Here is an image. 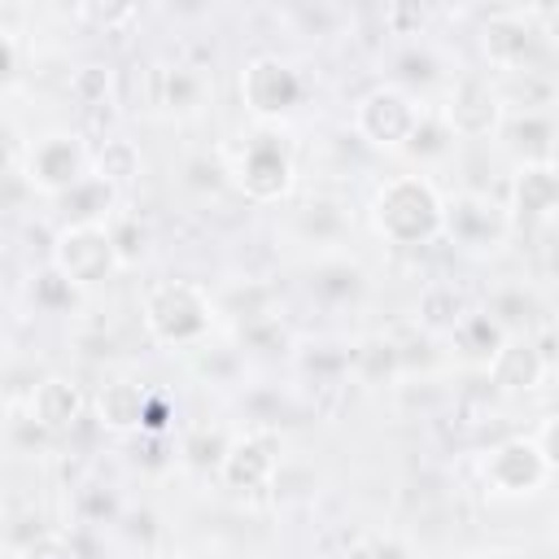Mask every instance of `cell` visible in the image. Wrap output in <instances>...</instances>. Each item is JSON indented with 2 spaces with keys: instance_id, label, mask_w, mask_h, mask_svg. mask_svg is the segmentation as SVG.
Returning a JSON list of instances; mask_svg holds the SVG:
<instances>
[{
  "instance_id": "13",
  "label": "cell",
  "mask_w": 559,
  "mask_h": 559,
  "mask_svg": "<svg viewBox=\"0 0 559 559\" xmlns=\"http://www.w3.org/2000/svg\"><path fill=\"white\" fill-rule=\"evenodd\" d=\"M489 380L507 393H533L546 376H550V358L528 341V336H507V345L498 349V358L485 367Z\"/></svg>"
},
{
  "instance_id": "18",
  "label": "cell",
  "mask_w": 559,
  "mask_h": 559,
  "mask_svg": "<svg viewBox=\"0 0 559 559\" xmlns=\"http://www.w3.org/2000/svg\"><path fill=\"white\" fill-rule=\"evenodd\" d=\"M454 345H459V354H463V358H472V362L489 367V362L498 358V349L507 345V332H502L485 310H476V314L459 319V328H454Z\"/></svg>"
},
{
  "instance_id": "23",
  "label": "cell",
  "mask_w": 559,
  "mask_h": 559,
  "mask_svg": "<svg viewBox=\"0 0 559 559\" xmlns=\"http://www.w3.org/2000/svg\"><path fill=\"white\" fill-rule=\"evenodd\" d=\"M17 66H22V48H17V35L9 26H0V87H9L17 79Z\"/></svg>"
},
{
  "instance_id": "24",
  "label": "cell",
  "mask_w": 559,
  "mask_h": 559,
  "mask_svg": "<svg viewBox=\"0 0 559 559\" xmlns=\"http://www.w3.org/2000/svg\"><path fill=\"white\" fill-rule=\"evenodd\" d=\"M26 559H70V550L57 542V537H35L26 546Z\"/></svg>"
},
{
  "instance_id": "1",
  "label": "cell",
  "mask_w": 559,
  "mask_h": 559,
  "mask_svg": "<svg viewBox=\"0 0 559 559\" xmlns=\"http://www.w3.org/2000/svg\"><path fill=\"white\" fill-rule=\"evenodd\" d=\"M367 214H371V227H376V236L384 245L419 249V245L441 240L445 197L424 170H402V175H389L371 192V210Z\"/></svg>"
},
{
  "instance_id": "10",
  "label": "cell",
  "mask_w": 559,
  "mask_h": 559,
  "mask_svg": "<svg viewBox=\"0 0 559 559\" xmlns=\"http://www.w3.org/2000/svg\"><path fill=\"white\" fill-rule=\"evenodd\" d=\"M441 236H450L467 253H493L511 236V214H507L502 201H493L485 192H463V197L445 201Z\"/></svg>"
},
{
  "instance_id": "15",
  "label": "cell",
  "mask_w": 559,
  "mask_h": 559,
  "mask_svg": "<svg viewBox=\"0 0 559 559\" xmlns=\"http://www.w3.org/2000/svg\"><path fill=\"white\" fill-rule=\"evenodd\" d=\"M218 476H223V485H231L240 493L245 489H262L275 476V454H271V445L262 437H236L218 454Z\"/></svg>"
},
{
  "instance_id": "9",
  "label": "cell",
  "mask_w": 559,
  "mask_h": 559,
  "mask_svg": "<svg viewBox=\"0 0 559 559\" xmlns=\"http://www.w3.org/2000/svg\"><path fill=\"white\" fill-rule=\"evenodd\" d=\"M52 271L61 280H70L74 288H96L100 280L122 271L109 227L105 223H66L52 240Z\"/></svg>"
},
{
  "instance_id": "8",
  "label": "cell",
  "mask_w": 559,
  "mask_h": 559,
  "mask_svg": "<svg viewBox=\"0 0 559 559\" xmlns=\"http://www.w3.org/2000/svg\"><path fill=\"white\" fill-rule=\"evenodd\" d=\"M419 114H424V105L406 87L380 83L367 96H358V105H354V135L367 140L371 148L402 153L411 131H415V122H419Z\"/></svg>"
},
{
  "instance_id": "14",
  "label": "cell",
  "mask_w": 559,
  "mask_h": 559,
  "mask_svg": "<svg viewBox=\"0 0 559 559\" xmlns=\"http://www.w3.org/2000/svg\"><path fill=\"white\" fill-rule=\"evenodd\" d=\"M83 411H87V397H83V389H79L74 380H66V376H48V380H39L35 393H31V419H35L39 432H66V428L79 424Z\"/></svg>"
},
{
  "instance_id": "22",
  "label": "cell",
  "mask_w": 559,
  "mask_h": 559,
  "mask_svg": "<svg viewBox=\"0 0 559 559\" xmlns=\"http://www.w3.org/2000/svg\"><path fill=\"white\" fill-rule=\"evenodd\" d=\"M74 293H79V288H74L70 280H61L52 266H48V271L35 280V301H39L44 310H66V306L74 301Z\"/></svg>"
},
{
  "instance_id": "17",
  "label": "cell",
  "mask_w": 559,
  "mask_h": 559,
  "mask_svg": "<svg viewBox=\"0 0 559 559\" xmlns=\"http://www.w3.org/2000/svg\"><path fill=\"white\" fill-rule=\"evenodd\" d=\"M144 406H148V393L135 380H109L92 397V411H96L100 428H109V432H135V428H144Z\"/></svg>"
},
{
  "instance_id": "6",
  "label": "cell",
  "mask_w": 559,
  "mask_h": 559,
  "mask_svg": "<svg viewBox=\"0 0 559 559\" xmlns=\"http://www.w3.org/2000/svg\"><path fill=\"white\" fill-rule=\"evenodd\" d=\"M92 175V148L83 144L79 131L70 127H52L44 135H35V144L22 157V179L39 192V197H66L74 192L83 179Z\"/></svg>"
},
{
  "instance_id": "2",
  "label": "cell",
  "mask_w": 559,
  "mask_h": 559,
  "mask_svg": "<svg viewBox=\"0 0 559 559\" xmlns=\"http://www.w3.org/2000/svg\"><path fill=\"white\" fill-rule=\"evenodd\" d=\"M218 323V306L197 280H162L144 293V332L166 349H201Z\"/></svg>"
},
{
  "instance_id": "21",
  "label": "cell",
  "mask_w": 559,
  "mask_h": 559,
  "mask_svg": "<svg viewBox=\"0 0 559 559\" xmlns=\"http://www.w3.org/2000/svg\"><path fill=\"white\" fill-rule=\"evenodd\" d=\"M109 92H114V74H109L105 66H83V70L74 74V96H79L83 105H105Z\"/></svg>"
},
{
  "instance_id": "20",
  "label": "cell",
  "mask_w": 559,
  "mask_h": 559,
  "mask_svg": "<svg viewBox=\"0 0 559 559\" xmlns=\"http://www.w3.org/2000/svg\"><path fill=\"white\" fill-rule=\"evenodd\" d=\"M92 175L100 183H131L140 175V148L131 140H105L96 153H92Z\"/></svg>"
},
{
  "instance_id": "4",
  "label": "cell",
  "mask_w": 559,
  "mask_h": 559,
  "mask_svg": "<svg viewBox=\"0 0 559 559\" xmlns=\"http://www.w3.org/2000/svg\"><path fill=\"white\" fill-rule=\"evenodd\" d=\"M231 179L236 188L253 201V205H275L293 192L297 183V166H293V148L275 127H258L231 162Z\"/></svg>"
},
{
  "instance_id": "16",
  "label": "cell",
  "mask_w": 559,
  "mask_h": 559,
  "mask_svg": "<svg viewBox=\"0 0 559 559\" xmlns=\"http://www.w3.org/2000/svg\"><path fill=\"white\" fill-rule=\"evenodd\" d=\"M498 135L524 157L520 166H533V162H555V153H550V140H555V118H550V109L542 105V109H507V118H502V127H498Z\"/></svg>"
},
{
  "instance_id": "3",
  "label": "cell",
  "mask_w": 559,
  "mask_h": 559,
  "mask_svg": "<svg viewBox=\"0 0 559 559\" xmlns=\"http://www.w3.org/2000/svg\"><path fill=\"white\" fill-rule=\"evenodd\" d=\"M550 432H555V419L546 415L537 424V432H515L498 445L485 450L480 459V480H485V493L489 498H537L550 476H555V450H550Z\"/></svg>"
},
{
  "instance_id": "26",
  "label": "cell",
  "mask_w": 559,
  "mask_h": 559,
  "mask_svg": "<svg viewBox=\"0 0 559 559\" xmlns=\"http://www.w3.org/2000/svg\"><path fill=\"white\" fill-rule=\"evenodd\" d=\"M179 559H197V555H179Z\"/></svg>"
},
{
  "instance_id": "19",
  "label": "cell",
  "mask_w": 559,
  "mask_h": 559,
  "mask_svg": "<svg viewBox=\"0 0 559 559\" xmlns=\"http://www.w3.org/2000/svg\"><path fill=\"white\" fill-rule=\"evenodd\" d=\"M210 96V79L197 66H166L162 70V105L170 114H197Z\"/></svg>"
},
{
  "instance_id": "25",
  "label": "cell",
  "mask_w": 559,
  "mask_h": 559,
  "mask_svg": "<svg viewBox=\"0 0 559 559\" xmlns=\"http://www.w3.org/2000/svg\"><path fill=\"white\" fill-rule=\"evenodd\" d=\"M454 559H511V555H502V550H463Z\"/></svg>"
},
{
  "instance_id": "5",
  "label": "cell",
  "mask_w": 559,
  "mask_h": 559,
  "mask_svg": "<svg viewBox=\"0 0 559 559\" xmlns=\"http://www.w3.org/2000/svg\"><path fill=\"white\" fill-rule=\"evenodd\" d=\"M437 114L454 140H485V135H498V127L507 118V92L498 87V79L489 70H459L445 83Z\"/></svg>"
},
{
  "instance_id": "11",
  "label": "cell",
  "mask_w": 559,
  "mask_h": 559,
  "mask_svg": "<svg viewBox=\"0 0 559 559\" xmlns=\"http://www.w3.org/2000/svg\"><path fill=\"white\" fill-rule=\"evenodd\" d=\"M542 13L546 9H533V13L502 9V13H493L485 22V57H489V66H498L507 74H533V52L542 44V26H537Z\"/></svg>"
},
{
  "instance_id": "12",
  "label": "cell",
  "mask_w": 559,
  "mask_h": 559,
  "mask_svg": "<svg viewBox=\"0 0 559 559\" xmlns=\"http://www.w3.org/2000/svg\"><path fill=\"white\" fill-rule=\"evenodd\" d=\"M507 214H511V227L524 223V227H546L555 218V205H559V179H555V162H533V166H520L515 179H511V201H502Z\"/></svg>"
},
{
  "instance_id": "7",
  "label": "cell",
  "mask_w": 559,
  "mask_h": 559,
  "mask_svg": "<svg viewBox=\"0 0 559 559\" xmlns=\"http://www.w3.org/2000/svg\"><path fill=\"white\" fill-rule=\"evenodd\" d=\"M306 100V74L284 61L280 52H258L245 61L240 70V105L262 122L275 127L280 118L297 114V105Z\"/></svg>"
}]
</instances>
